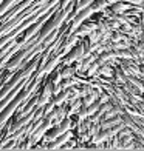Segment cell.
Segmentation results:
<instances>
[{
    "instance_id": "1",
    "label": "cell",
    "mask_w": 144,
    "mask_h": 151,
    "mask_svg": "<svg viewBox=\"0 0 144 151\" xmlns=\"http://www.w3.org/2000/svg\"><path fill=\"white\" fill-rule=\"evenodd\" d=\"M70 128H71V119H70V117H65L60 123L54 125V127L51 128V131H50V133L47 131V134L42 137V139H44L45 142H53L54 139H57V137H59V136H62L64 133L70 131Z\"/></svg>"
},
{
    "instance_id": "2",
    "label": "cell",
    "mask_w": 144,
    "mask_h": 151,
    "mask_svg": "<svg viewBox=\"0 0 144 151\" xmlns=\"http://www.w3.org/2000/svg\"><path fill=\"white\" fill-rule=\"evenodd\" d=\"M84 57H85V48H84V45H79L78 48H74V50L67 56V59L64 60V63L70 65V63H73V62H76V60H82Z\"/></svg>"
},
{
    "instance_id": "3",
    "label": "cell",
    "mask_w": 144,
    "mask_h": 151,
    "mask_svg": "<svg viewBox=\"0 0 144 151\" xmlns=\"http://www.w3.org/2000/svg\"><path fill=\"white\" fill-rule=\"evenodd\" d=\"M71 139V133L70 131H67V133H64L62 136H59L57 139H54L51 143H50V150H57V148H62L64 147V143H67L68 140Z\"/></svg>"
},
{
    "instance_id": "4",
    "label": "cell",
    "mask_w": 144,
    "mask_h": 151,
    "mask_svg": "<svg viewBox=\"0 0 144 151\" xmlns=\"http://www.w3.org/2000/svg\"><path fill=\"white\" fill-rule=\"evenodd\" d=\"M74 73H76V68H71V66L65 65V68L59 73V76H60V79H68V77H71Z\"/></svg>"
},
{
    "instance_id": "5",
    "label": "cell",
    "mask_w": 144,
    "mask_h": 151,
    "mask_svg": "<svg viewBox=\"0 0 144 151\" xmlns=\"http://www.w3.org/2000/svg\"><path fill=\"white\" fill-rule=\"evenodd\" d=\"M113 2H116V0H107V3H113Z\"/></svg>"
}]
</instances>
